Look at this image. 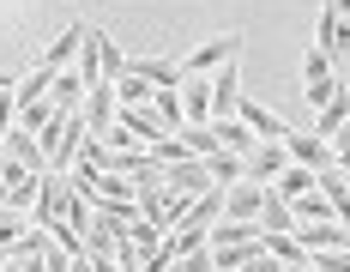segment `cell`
I'll return each instance as SVG.
<instances>
[{
    "instance_id": "obj_34",
    "label": "cell",
    "mask_w": 350,
    "mask_h": 272,
    "mask_svg": "<svg viewBox=\"0 0 350 272\" xmlns=\"http://www.w3.org/2000/svg\"><path fill=\"white\" fill-rule=\"evenodd\" d=\"M242 272H284V267H278V260H272V254H254V260H247Z\"/></svg>"
},
{
    "instance_id": "obj_4",
    "label": "cell",
    "mask_w": 350,
    "mask_h": 272,
    "mask_svg": "<svg viewBox=\"0 0 350 272\" xmlns=\"http://www.w3.org/2000/svg\"><path fill=\"white\" fill-rule=\"evenodd\" d=\"M236 121H242V127H247L254 139H260V145H284V139H290V121H284L278 109L254 103V97H242V103H236Z\"/></svg>"
},
{
    "instance_id": "obj_23",
    "label": "cell",
    "mask_w": 350,
    "mask_h": 272,
    "mask_svg": "<svg viewBox=\"0 0 350 272\" xmlns=\"http://www.w3.org/2000/svg\"><path fill=\"white\" fill-rule=\"evenodd\" d=\"M290 218H296V224H326V218H332V206H326L320 188H308L302 200H290ZM332 224H338V218H332Z\"/></svg>"
},
{
    "instance_id": "obj_2",
    "label": "cell",
    "mask_w": 350,
    "mask_h": 272,
    "mask_svg": "<svg viewBox=\"0 0 350 272\" xmlns=\"http://www.w3.org/2000/svg\"><path fill=\"white\" fill-rule=\"evenodd\" d=\"M36 188H42V175L25 170L18 158H6V151H0V206H6V212H31Z\"/></svg>"
},
{
    "instance_id": "obj_13",
    "label": "cell",
    "mask_w": 350,
    "mask_h": 272,
    "mask_svg": "<svg viewBox=\"0 0 350 272\" xmlns=\"http://www.w3.org/2000/svg\"><path fill=\"white\" fill-rule=\"evenodd\" d=\"M61 194H67V182L49 170V175H42V188H36V200H31V224H36V230H49V224L61 218Z\"/></svg>"
},
{
    "instance_id": "obj_14",
    "label": "cell",
    "mask_w": 350,
    "mask_h": 272,
    "mask_svg": "<svg viewBox=\"0 0 350 272\" xmlns=\"http://www.w3.org/2000/svg\"><path fill=\"white\" fill-rule=\"evenodd\" d=\"M181 121L187 127H206L211 121V85L206 79H181Z\"/></svg>"
},
{
    "instance_id": "obj_10",
    "label": "cell",
    "mask_w": 350,
    "mask_h": 272,
    "mask_svg": "<svg viewBox=\"0 0 350 272\" xmlns=\"http://www.w3.org/2000/svg\"><path fill=\"white\" fill-rule=\"evenodd\" d=\"M260 206H266V188H260V182H230V188H224V218L260 224Z\"/></svg>"
},
{
    "instance_id": "obj_5",
    "label": "cell",
    "mask_w": 350,
    "mask_h": 272,
    "mask_svg": "<svg viewBox=\"0 0 350 272\" xmlns=\"http://www.w3.org/2000/svg\"><path fill=\"white\" fill-rule=\"evenodd\" d=\"M115 115H121V103H115V85H91V91H85V103H79V121H85V134L91 139H103L109 127H115Z\"/></svg>"
},
{
    "instance_id": "obj_36",
    "label": "cell",
    "mask_w": 350,
    "mask_h": 272,
    "mask_svg": "<svg viewBox=\"0 0 350 272\" xmlns=\"http://www.w3.org/2000/svg\"><path fill=\"white\" fill-rule=\"evenodd\" d=\"M12 85H18V73H0V91H12Z\"/></svg>"
},
{
    "instance_id": "obj_27",
    "label": "cell",
    "mask_w": 350,
    "mask_h": 272,
    "mask_svg": "<svg viewBox=\"0 0 350 272\" xmlns=\"http://www.w3.org/2000/svg\"><path fill=\"white\" fill-rule=\"evenodd\" d=\"M260 248H266L278 267H308V254H302V242H296V236H266Z\"/></svg>"
},
{
    "instance_id": "obj_25",
    "label": "cell",
    "mask_w": 350,
    "mask_h": 272,
    "mask_svg": "<svg viewBox=\"0 0 350 272\" xmlns=\"http://www.w3.org/2000/svg\"><path fill=\"white\" fill-rule=\"evenodd\" d=\"M49 79H55V73H49V67L25 73V79L12 85V103H18V109H25V103H42V97H49Z\"/></svg>"
},
{
    "instance_id": "obj_9",
    "label": "cell",
    "mask_w": 350,
    "mask_h": 272,
    "mask_svg": "<svg viewBox=\"0 0 350 272\" xmlns=\"http://www.w3.org/2000/svg\"><path fill=\"white\" fill-rule=\"evenodd\" d=\"M127 73L145 79L151 91H175V85H181V67H175L170 55H127Z\"/></svg>"
},
{
    "instance_id": "obj_15",
    "label": "cell",
    "mask_w": 350,
    "mask_h": 272,
    "mask_svg": "<svg viewBox=\"0 0 350 272\" xmlns=\"http://www.w3.org/2000/svg\"><path fill=\"white\" fill-rule=\"evenodd\" d=\"M0 151H6V158H18L25 170L49 175V158H42V145H36V134H25V127H12V134L0 139Z\"/></svg>"
},
{
    "instance_id": "obj_38",
    "label": "cell",
    "mask_w": 350,
    "mask_h": 272,
    "mask_svg": "<svg viewBox=\"0 0 350 272\" xmlns=\"http://www.w3.org/2000/svg\"><path fill=\"white\" fill-rule=\"evenodd\" d=\"M6 260H12V248H0V267H6Z\"/></svg>"
},
{
    "instance_id": "obj_22",
    "label": "cell",
    "mask_w": 350,
    "mask_h": 272,
    "mask_svg": "<svg viewBox=\"0 0 350 272\" xmlns=\"http://www.w3.org/2000/svg\"><path fill=\"white\" fill-rule=\"evenodd\" d=\"M151 115L163 121V134H181L187 121H181V85L175 91H151Z\"/></svg>"
},
{
    "instance_id": "obj_35",
    "label": "cell",
    "mask_w": 350,
    "mask_h": 272,
    "mask_svg": "<svg viewBox=\"0 0 350 272\" xmlns=\"http://www.w3.org/2000/svg\"><path fill=\"white\" fill-rule=\"evenodd\" d=\"M326 6H332V12H338V18L350 25V0H326Z\"/></svg>"
},
{
    "instance_id": "obj_29",
    "label": "cell",
    "mask_w": 350,
    "mask_h": 272,
    "mask_svg": "<svg viewBox=\"0 0 350 272\" xmlns=\"http://www.w3.org/2000/svg\"><path fill=\"white\" fill-rule=\"evenodd\" d=\"M127 242H133L139 254H151V248L163 242V230H157V224H145V218H133V224H127Z\"/></svg>"
},
{
    "instance_id": "obj_33",
    "label": "cell",
    "mask_w": 350,
    "mask_h": 272,
    "mask_svg": "<svg viewBox=\"0 0 350 272\" xmlns=\"http://www.w3.org/2000/svg\"><path fill=\"white\" fill-rule=\"evenodd\" d=\"M12 115H18V103H12V91H0V139L12 134Z\"/></svg>"
},
{
    "instance_id": "obj_26",
    "label": "cell",
    "mask_w": 350,
    "mask_h": 272,
    "mask_svg": "<svg viewBox=\"0 0 350 272\" xmlns=\"http://www.w3.org/2000/svg\"><path fill=\"white\" fill-rule=\"evenodd\" d=\"M55 115H61V109H55V103L42 97V103H25V109L12 115V127H25V134H42V127H49Z\"/></svg>"
},
{
    "instance_id": "obj_37",
    "label": "cell",
    "mask_w": 350,
    "mask_h": 272,
    "mask_svg": "<svg viewBox=\"0 0 350 272\" xmlns=\"http://www.w3.org/2000/svg\"><path fill=\"white\" fill-rule=\"evenodd\" d=\"M338 175H345V182H350V158H345V164H338Z\"/></svg>"
},
{
    "instance_id": "obj_19",
    "label": "cell",
    "mask_w": 350,
    "mask_h": 272,
    "mask_svg": "<svg viewBox=\"0 0 350 272\" xmlns=\"http://www.w3.org/2000/svg\"><path fill=\"white\" fill-rule=\"evenodd\" d=\"M211 145H217V151H236V158H247V151H254L260 139L247 134L242 121H211Z\"/></svg>"
},
{
    "instance_id": "obj_32",
    "label": "cell",
    "mask_w": 350,
    "mask_h": 272,
    "mask_svg": "<svg viewBox=\"0 0 350 272\" xmlns=\"http://www.w3.org/2000/svg\"><path fill=\"white\" fill-rule=\"evenodd\" d=\"M175 272H211V248H193V254H181Z\"/></svg>"
},
{
    "instance_id": "obj_11",
    "label": "cell",
    "mask_w": 350,
    "mask_h": 272,
    "mask_svg": "<svg viewBox=\"0 0 350 272\" xmlns=\"http://www.w3.org/2000/svg\"><path fill=\"white\" fill-rule=\"evenodd\" d=\"M345 121H350V79H345V85H338V91H332V97H326V103L314 109V127H308V134L332 145V134H338Z\"/></svg>"
},
{
    "instance_id": "obj_31",
    "label": "cell",
    "mask_w": 350,
    "mask_h": 272,
    "mask_svg": "<svg viewBox=\"0 0 350 272\" xmlns=\"http://www.w3.org/2000/svg\"><path fill=\"white\" fill-rule=\"evenodd\" d=\"M18 236H25V224H18V212H6V206H0V248H12Z\"/></svg>"
},
{
    "instance_id": "obj_28",
    "label": "cell",
    "mask_w": 350,
    "mask_h": 272,
    "mask_svg": "<svg viewBox=\"0 0 350 272\" xmlns=\"http://www.w3.org/2000/svg\"><path fill=\"white\" fill-rule=\"evenodd\" d=\"M206 170H211V182H217V188H230V182H242V158H236V151H211Z\"/></svg>"
},
{
    "instance_id": "obj_20",
    "label": "cell",
    "mask_w": 350,
    "mask_h": 272,
    "mask_svg": "<svg viewBox=\"0 0 350 272\" xmlns=\"http://www.w3.org/2000/svg\"><path fill=\"white\" fill-rule=\"evenodd\" d=\"M260 230H266V236H290V230H296L290 206H284L278 194H272V188H266V206H260Z\"/></svg>"
},
{
    "instance_id": "obj_8",
    "label": "cell",
    "mask_w": 350,
    "mask_h": 272,
    "mask_svg": "<svg viewBox=\"0 0 350 272\" xmlns=\"http://www.w3.org/2000/svg\"><path fill=\"white\" fill-rule=\"evenodd\" d=\"M314 49L338 67V61H350V25L332 12V6H320V18H314Z\"/></svg>"
},
{
    "instance_id": "obj_24",
    "label": "cell",
    "mask_w": 350,
    "mask_h": 272,
    "mask_svg": "<svg viewBox=\"0 0 350 272\" xmlns=\"http://www.w3.org/2000/svg\"><path fill=\"white\" fill-rule=\"evenodd\" d=\"M109 85H115V103H121V109H145V103H151V85L133 79V73H121V79H109Z\"/></svg>"
},
{
    "instance_id": "obj_30",
    "label": "cell",
    "mask_w": 350,
    "mask_h": 272,
    "mask_svg": "<svg viewBox=\"0 0 350 272\" xmlns=\"http://www.w3.org/2000/svg\"><path fill=\"white\" fill-rule=\"evenodd\" d=\"M121 73H127V55H121V42L103 31V79H121Z\"/></svg>"
},
{
    "instance_id": "obj_16",
    "label": "cell",
    "mask_w": 350,
    "mask_h": 272,
    "mask_svg": "<svg viewBox=\"0 0 350 272\" xmlns=\"http://www.w3.org/2000/svg\"><path fill=\"white\" fill-rule=\"evenodd\" d=\"M79 79H85V91H91V85H103V31H97V25H85V49H79Z\"/></svg>"
},
{
    "instance_id": "obj_18",
    "label": "cell",
    "mask_w": 350,
    "mask_h": 272,
    "mask_svg": "<svg viewBox=\"0 0 350 272\" xmlns=\"http://www.w3.org/2000/svg\"><path fill=\"white\" fill-rule=\"evenodd\" d=\"M266 188H272V194H278V200L290 206V200H302V194L314 188V170H302V164H284V175H272Z\"/></svg>"
},
{
    "instance_id": "obj_39",
    "label": "cell",
    "mask_w": 350,
    "mask_h": 272,
    "mask_svg": "<svg viewBox=\"0 0 350 272\" xmlns=\"http://www.w3.org/2000/svg\"><path fill=\"white\" fill-rule=\"evenodd\" d=\"M0 272H18V267H12V260H6V267H0Z\"/></svg>"
},
{
    "instance_id": "obj_1",
    "label": "cell",
    "mask_w": 350,
    "mask_h": 272,
    "mask_svg": "<svg viewBox=\"0 0 350 272\" xmlns=\"http://www.w3.org/2000/svg\"><path fill=\"white\" fill-rule=\"evenodd\" d=\"M242 49H247L242 31H224V36H211V42H200L193 55H181L175 67H181V79H206V73H217L224 61H242Z\"/></svg>"
},
{
    "instance_id": "obj_3",
    "label": "cell",
    "mask_w": 350,
    "mask_h": 272,
    "mask_svg": "<svg viewBox=\"0 0 350 272\" xmlns=\"http://www.w3.org/2000/svg\"><path fill=\"white\" fill-rule=\"evenodd\" d=\"M338 85H345V73H338V67L314 49V42H308V55H302V103H308V109H320Z\"/></svg>"
},
{
    "instance_id": "obj_21",
    "label": "cell",
    "mask_w": 350,
    "mask_h": 272,
    "mask_svg": "<svg viewBox=\"0 0 350 272\" xmlns=\"http://www.w3.org/2000/svg\"><path fill=\"white\" fill-rule=\"evenodd\" d=\"M49 103H55V109H79V103H85V79H79V73H55V79H49Z\"/></svg>"
},
{
    "instance_id": "obj_12",
    "label": "cell",
    "mask_w": 350,
    "mask_h": 272,
    "mask_svg": "<svg viewBox=\"0 0 350 272\" xmlns=\"http://www.w3.org/2000/svg\"><path fill=\"white\" fill-rule=\"evenodd\" d=\"M217 218H224V188H206V194H193V200H187V212H181V224H175V230H200V236H206Z\"/></svg>"
},
{
    "instance_id": "obj_7",
    "label": "cell",
    "mask_w": 350,
    "mask_h": 272,
    "mask_svg": "<svg viewBox=\"0 0 350 272\" xmlns=\"http://www.w3.org/2000/svg\"><path fill=\"white\" fill-rule=\"evenodd\" d=\"M206 85H211V121H236V103H242V67L224 61Z\"/></svg>"
},
{
    "instance_id": "obj_6",
    "label": "cell",
    "mask_w": 350,
    "mask_h": 272,
    "mask_svg": "<svg viewBox=\"0 0 350 272\" xmlns=\"http://www.w3.org/2000/svg\"><path fill=\"white\" fill-rule=\"evenodd\" d=\"M284 151H290V164H302V170H314V175L338 170V158H332V145H326V139H314L308 127H290V139H284Z\"/></svg>"
},
{
    "instance_id": "obj_17",
    "label": "cell",
    "mask_w": 350,
    "mask_h": 272,
    "mask_svg": "<svg viewBox=\"0 0 350 272\" xmlns=\"http://www.w3.org/2000/svg\"><path fill=\"white\" fill-rule=\"evenodd\" d=\"M79 49H85V25H67V31L49 42L42 67H49V73H67V61H79Z\"/></svg>"
}]
</instances>
